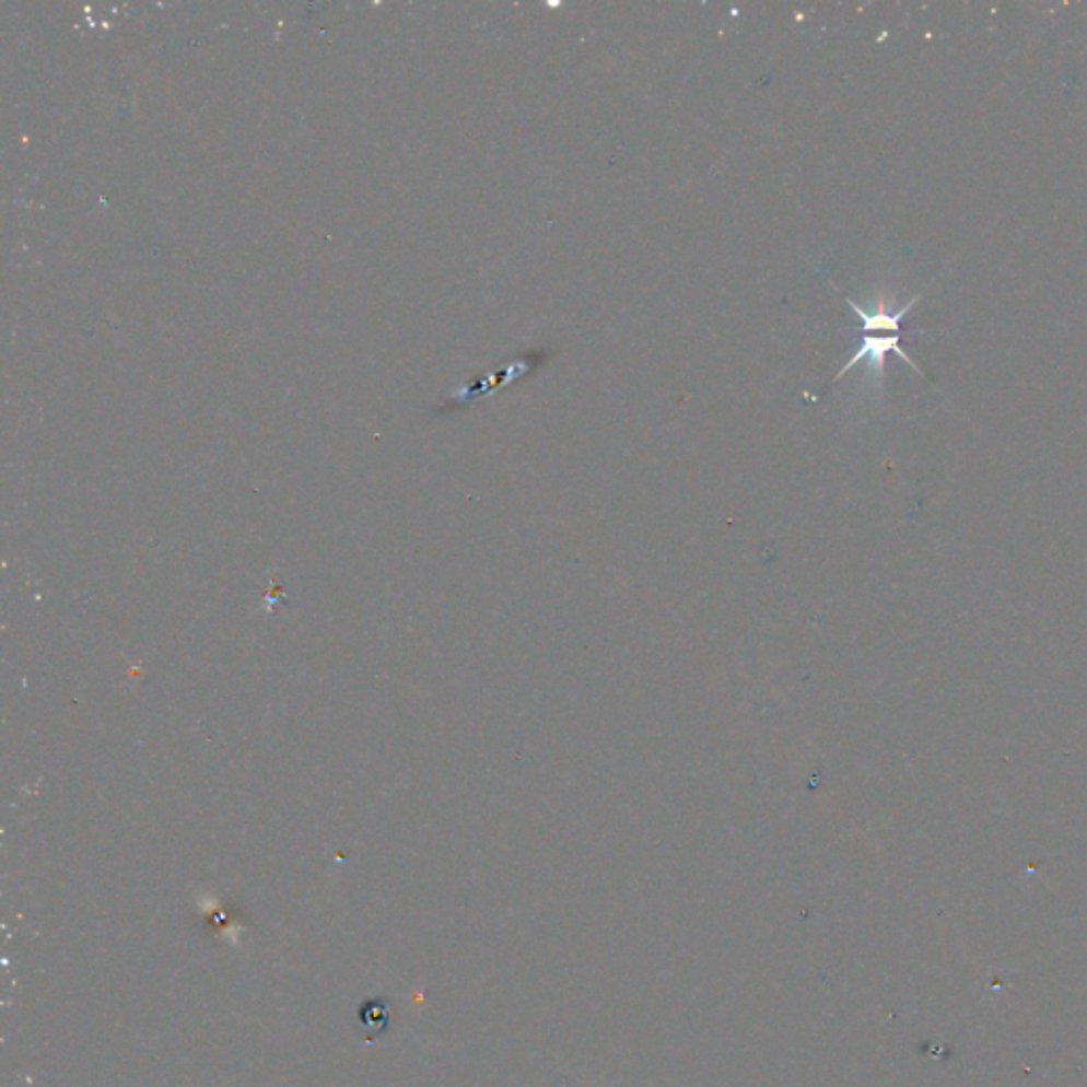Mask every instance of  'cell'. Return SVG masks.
Wrapping results in <instances>:
<instances>
[{
    "mask_svg": "<svg viewBox=\"0 0 1087 1087\" xmlns=\"http://www.w3.org/2000/svg\"><path fill=\"white\" fill-rule=\"evenodd\" d=\"M917 300H920V295H913V297H911L907 304H903L897 313L886 311V308H884L886 304H879V306H877V311L867 313L861 304H856L854 300H850V297H848L850 308H852V311H854V315L861 319V331H863V338H861V347L856 349V353L852 355V360L839 370V374H837V378H834V381H839L841 376H845V372H848L850 367H854L856 363L861 362H867L870 374H873V376H877V378H881V376H884V365H886V355H888V353L899 355V358H901L903 362L909 363V365H911L917 374H924V372H922V367H920L917 363L913 362V360L907 355L905 351H903V347H901V342H903V334H905V331H903V319H905L907 313L913 308V304H915Z\"/></svg>",
    "mask_w": 1087,
    "mask_h": 1087,
    "instance_id": "obj_1",
    "label": "cell"
},
{
    "mask_svg": "<svg viewBox=\"0 0 1087 1087\" xmlns=\"http://www.w3.org/2000/svg\"><path fill=\"white\" fill-rule=\"evenodd\" d=\"M358 1024H360L363 1035H367V1039L383 1035L391 1024V1009H389L387 1001L385 998L365 1001L358 1009Z\"/></svg>",
    "mask_w": 1087,
    "mask_h": 1087,
    "instance_id": "obj_2",
    "label": "cell"
}]
</instances>
